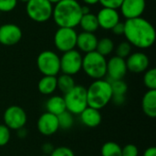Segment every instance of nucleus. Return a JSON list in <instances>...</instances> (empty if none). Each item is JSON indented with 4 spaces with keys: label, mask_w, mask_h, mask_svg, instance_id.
<instances>
[{
    "label": "nucleus",
    "mask_w": 156,
    "mask_h": 156,
    "mask_svg": "<svg viewBox=\"0 0 156 156\" xmlns=\"http://www.w3.org/2000/svg\"><path fill=\"white\" fill-rule=\"evenodd\" d=\"M37 131L44 136L54 135L59 130L58 116L48 112L42 113L37 119Z\"/></svg>",
    "instance_id": "obj_14"
},
{
    "label": "nucleus",
    "mask_w": 156,
    "mask_h": 156,
    "mask_svg": "<svg viewBox=\"0 0 156 156\" xmlns=\"http://www.w3.org/2000/svg\"><path fill=\"white\" fill-rule=\"evenodd\" d=\"M16 132H17L18 136H19L20 138H24V137H26V136H27V130L25 129V127H23V128H21V129H19V130H17Z\"/></svg>",
    "instance_id": "obj_39"
},
{
    "label": "nucleus",
    "mask_w": 156,
    "mask_h": 156,
    "mask_svg": "<svg viewBox=\"0 0 156 156\" xmlns=\"http://www.w3.org/2000/svg\"><path fill=\"white\" fill-rule=\"evenodd\" d=\"M144 83L148 90H156V69L154 68L148 69L144 72Z\"/></svg>",
    "instance_id": "obj_28"
},
{
    "label": "nucleus",
    "mask_w": 156,
    "mask_h": 156,
    "mask_svg": "<svg viewBox=\"0 0 156 156\" xmlns=\"http://www.w3.org/2000/svg\"><path fill=\"white\" fill-rule=\"evenodd\" d=\"M17 1H19V2H22V3H27L29 0H17Z\"/></svg>",
    "instance_id": "obj_42"
},
{
    "label": "nucleus",
    "mask_w": 156,
    "mask_h": 156,
    "mask_svg": "<svg viewBox=\"0 0 156 156\" xmlns=\"http://www.w3.org/2000/svg\"><path fill=\"white\" fill-rule=\"evenodd\" d=\"M79 116L81 123L88 128H96L101 123L102 121V116L100 110L89 106Z\"/></svg>",
    "instance_id": "obj_18"
},
{
    "label": "nucleus",
    "mask_w": 156,
    "mask_h": 156,
    "mask_svg": "<svg viewBox=\"0 0 156 156\" xmlns=\"http://www.w3.org/2000/svg\"><path fill=\"white\" fill-rule=\"evenodd\" d=\"M22 36V29L16 24L6 23L0 26V44L3 46L11 47L18 44Z\"/></svg>",
    "instance_id": "obj_11"
},
{
    "label": "nucleus",
    "mask_w": 156,
    "mask_h": 156,
    "mask_svg": "<svg viewBox=\"0 0 156 156\" xmlns=\"http://www.w3.org/2000/svg\"><path fill=\"white\" fill-rule=\"evenodd\" d=\"M101 156H122V146L115 142H107L101 148Z\"/></svg>",
    "instance_id": "obj_25"
},
{
    "label": "nucleus",
    "mask_w": 156,
    "mask_h": 156,
    "mask_svg": "<svg viewBox=\"0 0 156 156\" xmlns=\"http://www.w3.org/2000/svg\"><path fill=\"white\" fill-rule=\"evenodd\" d=\"M54 148H55V147H54L51 144L47 143V144H44L42 145V152L44 153V154L49 156L50 155V154L53 152Z\"/></svg>",
    "instance_id": "obj_36"
},
{
    "label": "nucleus",
    "mask_w": 156,
    "mask_h": 156,
    "mask_svg": "<svg viewBox=\"0 0 156 156\" xmlns=\"http://www.w3.org/2000/svg\"><path fill=\"white\" fill-rule=\"evenodd\" d=\"M37 90L43 95H51L57 90V77L43 76L37 83Z\"/></svg>",
    "instance_id": "obj_21"
},
{
    "label": "nucleus",
    "mask_w": 156,
    "mask_h": 156,
    "mask_svg": "<svg viewBox=\"0 0 156 156\" xmlns=\"http://www.w3.org/2000/svg\"><path fill=\"white\" fill-rule=\"evenodd\" d=\"M76 86L75 80L73 76L61 73L57 77V90H59L63 94L68 93Z\"/></svg>",
    "instance_id": "obj_23"
},
{
    "label": "nucleus",
    "mask_w": 156,
    "mask_h": 156,
    "mask_svg": "<svg viewBox=\"0 0 156 156\" xmlns=\"http://www.w3.org/2000/svg\"><path fill=\"white\" fill-rule=\"evenodd\" d=\"M52 5H55V4H57V3H58L59 1H61V0H48Z\"/></svg>",
    "instance_id": "obj_41"
},
{
    "label": "nucleus",
    "mask_w": 156,
    "mask_h": 156,
    "mask_svg": "<svg viewBox=\"0 0 156 156\" xmlns=\"http://www.w3.org/2000/svg\"><path fill=\"white\" fill-rule=\"evenodd\" d=\"M81 4L78 0H61L53 5L52 18L58 27L75 28L81 16Z\"/></svg>",
    "instance_id": "obj_2"
},
{
    "label": "nucleus",
    "mask_w": 156,
    "mask_h": 156,
    "mask_svg": "<svg viewBox=\"0 0 156 156\" xmlns=\"http://www.w3.org/2000/svg\"><path fill=\"white\" fill-rule=\"evenodd\" d=\"M46 109L48 112L56 116L61 114L62 112L67 111L64 98L59 95H52L50 98L48 99L46 102Z\"/></svg>",
    "instance_id": "obj_20"
},
{
    "label": "nucleus",
    "mask_w": 156,
    "mask_h": 156,
    "mask_svg": "<svg viewBox=\"0 0 156 156\" xmlns=\"http://www.w3.org/2000/svg\"><path fill=\"white\" fill-rule=\"evenodd\" d=\"M82 54L78 49L62 53L60 57V72L74 76L82 69Z\"/></svg>",
    "instance_id": "obj_9"
},
{
    "label": "nucleus",
    "mask_w": 156,
    "mask_h": 156,
    "mask_svg": "<svg viewBox=\"0 0 156 156\" xmlns=\"http://www.w3.org/2000/svg\"><path fill=\"white\" fill-rule=\"evenodd\" d=\"M142 108L149 118L156 117V90H148L142 100Z\"/></svg>",
    "instance_id": "obj_19"
},
{
    "label": "nucleus",
    "mask_w": 156,
    "mask_h": 156,
    "mask_svg": "<svg viewBox=\"0 0 156 156\" xmlns=\"http://www.w3.org/2000/svg\"><path fill=\"white\" fill-rule=\"evenodd\" d=\"M107 59L97 51L86 53L82 57V70L93 80L104 79L106 76Z\"/></svg>",
    "instance_id": "obj_4"
},
{
    "label": "nucleus",
    "mask_w": 156,
    "mask_h": 156,
    "mask_svg": "<svg viewBox=\"0 0 156 156\" xmlns=\"http://www.w3.org/2000/svg\"><path fill=\"white\" fill-rule=\"evenodd\" d=\"M79 26L81 27L82 31L90 33H95L100 28L96 14H93L91 12L81 16Z\"/></svg>",
    "instance_id": "obj_22"
},
{
    "label": "nucleus",
    "mask_w": 156,
    "mask_h": 156,
    "mask_svg": "<svg viewBox=\"0 0 156 156\" xmlns=\"http://www.w3.org/2000/svg\"><path fill=\"white\" fill-rule=\"evenodd\" d=\"M97 43H98V37L95 35V33H90L84 31L78 33L76 48H78V50L80 53L86 54L95 51Z\"/></svg>",
    "instance_id": "obj_17"
},
{
    "label": "nucleus",
    "mask_w": 156,
    "mask_h": 156,
    "mask_svg": "<svg viewBox=\"0 0 156 156\" xmlns=\"http://www.w3.org/2000/svg\"><path fill=\"white\" fill-rule=\"evenodd\" d=\"M145 7V0H123L119 9L125 19H133L142 16Z\"/></svg>",
    "instance_id": "obj_15"
},
{
    "label": "nucleus",
    "mask_w": 156,
    "mask_h": 156,
    "mask_svg": "<svg viewBox=\"0 0 156 156\" xmlns=\"http://www.w3.org/2000/svg\"><path fill=\"white\" fill-rule=\"evenodd\" d=\"M114 48H115V45L112 38L102 37L101 39H98L95 51H97L99 54L106 58L107 56H110L114 51Z\"/></svg>",
    "instance_id": "obj_24"
},
{
    "label": "nucleus",
    "mask_w": 156,
    "mask_h": 156,
    "mask_svg": "<svg viewBox=\"0 0 156 156\" xmlns=\"http://www.w3.org/2000/svg\"><path fill=\"white\" fill-rule=\"evenodd\" d=\"M27 16L36 23H45L52 18L53 5L48 0H29L26 3Z\"/></svg>",
    "instance_id": "obj_6"
},
{
    "label": "nucleus",
    "mask_w": 156,
    "mask_h": 156,
    "mask_svg": "<svg viewBox=\"0 0 156 156\" xmlns=\"http://www.w3.org/2000/svg\"><path fill=\"white\" fill-rule=\"evenodd\" d=\"M123 0H99V4L102 7H108L112 9H119Z\"/></svg>",
    "instance_id": "obj_34"
},
{
    "label": "nucleus",
    "mask_w": 156,
    "mask_h": 156,
    "mask_svg": "<svg viewBox=\"0 0 156 156\" xmlns=\"http://www.w3.org/2000/svg\"><path fill=\"white\" fill-rule=\"evenodd\" d=\"M125 62L127 70L136 74L145 72L150 66L149 57L142 51L131 53L125 58Z\"/></svg>",
    "instance_id": "obj_12"
},
{
    "label": "nucleus",
    "mask_w": 156,
    "mask_h": 156,
    "mask_svg": "<svg viewBox=\"0 0 156 156\" xmlns=\"http://www.w3.org/2000/svg\"><path fill=\"white\" fill-rule=\"evenodd\" d=\"M143 156H156V148L154 146H150L144 152Z\"/></svg>",
    "instance_id": "obj_37"
},
{
    "label": "nucleus",
    "mask_w": 156,
    "mask_h": 156,
    "mask_svg": "<svg viewBox=\"0 0 156 156\" xmlns=\"http://www.w3.org/2000/svg\"><path fill=\"white\" fill-rule=\"evenodd\" d=\"M132 48H133V47L129 42H127L126 40L122 41L114 48V51H115V54H116L115 56H118V57L125 59L132 53Z\"/></svg>",
    "instance_id": "obj_29"
},
{
    "label": "nucleus",
    "mask_w": 156,
    "mask_h": 156,
    "mask_svg": "<svg viewBox=\"0 0 156 156\" xmlns=\"http://www.w3.org/2000/svg\"><path fill=\"white\" fill-rule=\"evenodd\" d=\"M122 156H139V149L133 144H128L122 147Z\"/></svg>",
    "instance_id": "obj_33"
},
{
    "label": "nucleus",
    "mask_w": 156,
    "mask_h": 156,
    "mask_svg": "<svg viewBox=\"0 0 156 156\" xmlns=\"http://www.w3.org/2000/svg\"><path fill=\"white\" fill-rule=\"evenodd\" d=\"M123 36L132 47L146 49L151 48L155 42V28L150 21L143 16L126 19Z\"/></svg>",
    "instance_id": "obj_1"
},
{
    "label": "nucleus",
    "mask_w": 156,
    "mask_h": 156,
    "mask_svg": "<svg viewBox=\"0 0 156 156\" xmlns=\"http://www.w3.org/2000/svg\"><path fill=\"white\" fill-rule=\"evenodd\" d=\"M64 101L66 104V110L73 115H80L87 107V90L86 88L81 85H77L64 94Z\"/></svg>",
    "instance_id": "obj_5"
},
{
    "label": "nucleus",
    "mask_w": 156,
    "mask_h": 156,
    "mask_svg": "<svg viewBox=\"0 0 156 156\" xmlns=\"http://www.w3.org/2000/svg\"><path fill=\"white\" fill-rule=\"evenodd\" d=\"M112 32L115 36H123L124 34V22H118L112 29Z\"/></svg>",
    "instance_id": "obj_35"
},
{
    "label": "nucleus",
    "mask_w": 156,
    "mask_h": 156,
    "mask_svg": "<svg viewBox=\"0 0 156 156\" xmlns=\"http://www.w3.org/2000/svg\"><path fill=\"white\" fill-rule=\"evenodd\" d=\"M78 32L75 28L58 27L54 34V45L56 48L64 53L76 48Z\"/></svg>",
    "instance_id": "obj_8"
},
{
    "label": "nucleus",
    "mask_w": 156,
    "mask_h": 156,
    "mask_svg": "<svg viewBox=\"0 0 156 156\" xmlns=\"http://www.w3.org/2000/svg\"><path fill=\"white\" fill-rule=\"evenodd\" d=\"M86 90L89 107L101 111L112 101V90L111 82L107 80L101 79L93 80L86 88Z\"/></svg>",
    "instance_id": "obj_3"
},
{
    "label": "nucleus",
    "mask_w": 156,
    "mask_h": 156,
    "mask_svg": "<svg viewBox=\"0 0 156 156\" xmlns=\"http://www.w3.org/2000/svg\"><path fill=\"white\" fill-rule=\"evenodd\" d=\"M49 156H75L72 149L67 146H59L54 148L53 152Z\"/></svg>",
    "instance_id": "obj_32"
},
{
    "label": "nucleus",
    "mask_w": 156,
    "mask_h": 156,
    "mask_svg": "<svg viewBox=\"0 0 156 156\" xmlns=\"http://www.w3.org/2000/svg\"><path fill=\"white\" fill-rule=\"evenodd\" d=\"M11 138V131L5 125L0 124V147L6 145Z\"/></svg>",
    "instance_id": "obj_30"
},
{
    "label": "nucleus",
    "mask_w": 156,
    "mask_h": 156,
    "mask_svg": "<svg viewBox=\"0 0 156 156\" xmlns=\"http://www.w3.org/2000/svg\"><path fill=\"white\" fill-rule=\"evenodd\" d=\"M81 1L83 2V4H84V5H89V6H90V5H97V4L99 3V0H81Z\"/></svg>",
    "instance_id": "obj_38"
},
{
    "label": "nucleus",
    "mask_w": 156,
    "mask_h": 156,
    "mask_svg": "<svg viewBox=\"0 0 156 156\" xmlns=\"http://www.w3.org/2000/svg\"><path fill=\"white\" fill-rule=\"evenodd\" d=\"M39 156H48V155H46V154H42V155H39Z\"/></svg>",
    "instance_id": "obj_43"
},
{
    "label": "nucleus",
    "mask_w": 156,
    "mask_h": 156,
    "mask_svg": "<svg viewBox=\"0 0 156 156\" xmlns=\"http://www.w3.org/2000/svg\"><path fill=\"white\" fill-rule=\"evenodd\" d=\"M127 67L124 58H122L118 56H112L107 60L106 68V76H108L109 80H123L127 74Z\"/></svg>",
    "instance_id": "obj_13"
},
{
    "label": "nucleus",
    "mask_w": 156,
    "mask_h": 156,
    "mask_svg": "<svg viewBox=\"0 0 156 156\" xmlns=\"http://www.w3.org/2000/svg\"><path fill=\"white\" fill-rule=\"evenodd\" d=\"M4 124L11 131H17L26 126L27 116L25 110L17 105H11L5 109L3 114Z\"/></svg>",
    "instance_id": "obj_10"
},
{
    "label": "nucleus",
    "mask_w": 156,
    "mask_h": 156,
    "mask_svg": "<svg viewBox=\"0 0 156 156\" xmlns=\"http://www.w3.org/2000/svg\"><path fill=\"white\" fill-rule=\"evenodd\" d=\"M74 115L69 112L68 111H65L61 114L58 115V126L59 129L67 131L69 130L73 124H74Z\"/></svg>",
    "instance_id": "obj_26"
},
{
    "label": "nucleus",
    "mask_w": 156,
    "mask_h": 156,
    "mask_svg": "<svg viewBox=\"0 0 156 156\" xmlns=\"http://www.w3.org/2000/svg\"><path fill=\"white\" fill-rule=\"evenodd\" d=\"M110 82L112 90V96H125L128 91V85L123 80H112Z\"/></svg>",
    "instance_id": "obj_27"
},
{
    "label": "nucleus",
    "mask_w": 156,
    "mask_h": 156,
    "mask_svg": "<svg viewBox=\"0 0 156 156\" xmlns=\"http://www.w3.org/2000/svg\"><path fill=\"white\" fill-rule=\"evenodd\" d=\"M17 3V0H0V12L8 13L13 11L16 7Z\"/></svg>",
    "instance_id": "obj_31"
},
{
    "label": "nucleus",
    "mask_w": 156,
    "mask_h": 156,
    "mask_svg": "<svg viewBox=\"0 0 156 156\" xmlns=\"http://www.w3.org/2000/svg\"><path fill=\"white\" fill-rule=\"evenodd\" d=\"M96 16L99 27L104 30H111L118 22L121 21L118 10L108 7H101Z\"/></svg>",
    "instance_id": "obj_16"
},
{
    "label": "nucleus",
    "mask_w": 156,
    "mask_h": 156,
    "mask_svg": "<svg viewBox=\"0 0 156 156\" xmlns=\"http://www.w3.org/2000/svg\"><path fill=\"white\" fill-rule=\"evenodd\" d=\"M37 67L43 76L57 77L60 72V57L53 50H43L37 58Z\"/></svg>",
    "instance_id": "obj_7"
},
{
    "label": "nucleus",
    "mask_w": 156,
    "mask_h": 156,
    "mask_svg": "<svg viewBox=\"0 0 156 156\" xmlns=\"http://www.w3.org/2000/svg\"><path fill=\"white\" fill-rule=\"evenodd\" d=\"M81 11H82V14L83 15H86V14H89L90 13V7L89 5H81Z\"/></svg>",
    "instance_id": "obj_40"
}]
</instances>
